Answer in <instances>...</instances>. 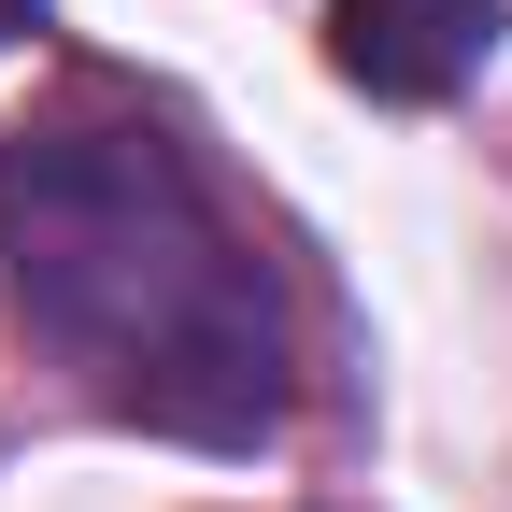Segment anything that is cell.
<instances>
[{
  "label": "cell",
  "instance_id": "6da1fadb",
  "mask_svg": "<svg viewBox=\"0 0 512 512\" xmlns=\"http://www.w3.org/2000/svg\"><path fill=\"white\" fill-rule=\"evenodd\" d=\"M0 285L72 384L171 441H256L285 413V313L256 242L157 128H29L0 157Z\"/></svg>",
  "mask_w": 512,
  "mask_h": 512
},
{
  "label": "cell",
  "instance_id": "7a4b0ae2",
  "mask_svg": "<svg viewBox=\"0 0 512 512\" xmlns=\"http://www.w3.org/2000/svg\"><path fill=\"white\" fill-rule=\"evenodd\" d=\"M484 0H342L328 15V57H342V86L370 100H456L470 86V57H484Z\"/></svg>",
  "mask_w": 512,
  "mask_h": 512
},
{
  "label": "cell",
  "instance_id": "3957f363",
  "mask_svg": "<svg viewBox=\"0 0 512 512\" xmlns=\"http://www.w3.org/2000/svg\"><path fill=\"white\" fill-rule=\"evenodd\" d=\"M15 29H29V0H0V43H15Z\"/></svg>",
  "mask_w": 512,
  "mask_h": 512
}]
</instances>
